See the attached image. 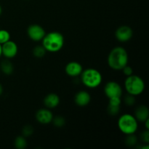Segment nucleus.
<instances>
[{"mask_svg":"<svg viewBox=\"0 0 149 149\" xmlns=\"http://www.w3.org/2000/svg\"><path fill=\"white\" fill-rule=\"evenodd\" d=\"M129 57L126 49L122 47H116L111 50L108 56V64L115 71L122 70L128 64Z\"/></svg>","mask_w":149,"mask_h":149,"instance_id":"obj_1","label":"nucleus"},{"mask_svg":"<svg viewBox=\"0 0 149 149\" xmlns=\"http://www.w3.org/2000/svg\"><path fill=\"white\" fill-rule=\"evenodd\" d=\"M42 46L47 52H59L64 45V37L60 32L52 31L46 33L42 40Z\"/></svg>","mask_w":149,"mask_h":149,"instance_id":"obj_2","label":"nucleus"},{"mask_svg":"<svg viewBox=\"0 0 149 149\" xmlns=\"http://www.w3.org/2000/svg\"><path fill=\"white\" fill-rule=\"evenodd\" d=\"M80 76L82 84L90 89L97 88L103 81L102 74L95 68H87L84 71H82Z\"/></svg>","mask_w":149,"mask_h":149,"instance_id":"obj_3","label":"nucleus"},{"mask_svg":"<svg viewBox=\"0 0 149 149\" xmlns=\"http://www.w3.org/2000/svg\"><path fill=\"white\" fill-rule=\"evenodd\" d=\"M117 126L119 130L125 135L135 134L138 129V122L133 115L124 113L119 118Z\"/></svg>","mask_w":149,"mask_h":149,"instance_id":"obj_4","label":"nucleus"},{"mask_svg":"<svg viewBox=\"0 0 149 149\" xmlns=\"http://www.w3.org/2000/svg\"><path fill=\"white\" fill-rule=\"evenodd\" d=\"M145 82L141 77L137 75L129 76L125 81V87L127 93L133 96L140 95L145 90Z\"/></svg>","mask_w":149,"mask_h":149,"instance_id":"obj_5","label":"nucleus"},{"mask_svg":"<svg viewBox=\"0 0 149 149\" xmlns=\"http://www.w3.org/2000/svg\"><path fill=\"white\" fill-rule=\"evenodd\" d=\"M104 93L108 98L122 97V88L116 81H111L106 83L104 87Z\"/></svg>","mask_w":149,"mask_h":149,"instance_id":"obj_6","label":"nucleus"},{"mask_svg":"<svg viewBox=\"0 0 149 149\" xmlns=\"http://www.w3.org/2000/svg\"><path fill=\"white\" fill-rule=\"evenodd\" d=\"M27 33L29 37L33 42H40L46 34L45 30L41 26L33 24L28 28Z\"/></svg>","mask_w":149,"mask_h":149,"instance_id":"obj_7","label":"nucleus"},{"mask_svg":"<svg viewBox=\"0 0 149 149\" xmlns=\"http://www.w3.org/2000/svg\"><path fill=\"white\" fill-rule=\"evenodd\" d=\"M133 36V31L130 26H122L116 29L115 36L119 42H126L130 40Z\"/></svg>","mask_w":149,"mask_h":149,"instance_id":"obj_8","label":"nucleus"},{"mask_svg":"<svg viewBox=\"0 0 149 149\" xmlns=\"http://www.w3.org/2000/svg\"><path fill=\"white\" fill-rule=\"evenodd\" d=\"M2 49V55H4L7 59H12L17 55L18 52V47L17 44L15 42L9 40L1 45Z\"/></svg>","mask_w":149,"mask_h":149,"instance_id":"obj_9","label":"nucleus"},{"mask_svg":"<svg viewBox=\"0 0 149 149\" xmlns=\"http://www.w3.org/2000/svg\"><path fill=\"white\" fill-rule=\"evenodd\" d=\"M53 117V114L49 109H41L36 113V121L42 125H48L51 123Z\"/></svg>","mask_w":149,"mask_h":149,"instance_id":"obj_10","label":"nucleus"},{"mask_svg":"<svg viewBox=\"0 0 149 149\" xmlns=\"http://www.w3.org/2000/svg\"><path fill=\"white\" fill-rule=\"evenodd\" d=\"M83 71L82 65L77 61L69 62L65 67V72L71 77H77L81 75Z\"/></svg>","mask_w":149,"mask_h":149,"instance_id":"obj_11","label":"nucleus"},{"mask_svg":"<svg viewBox=\"0 0 149 149\" xmlns=\"http://www.w3.org/2000/svg\"><path fill=\"white\" fill-rule=\"evenodd\" d=\"M90 100H91V96L90 93L84 90L78 92L74 97L75 103L80 107L87 106L90 103Z\"/></svg>","mask_w":149,"mask_h":149,"instance_id":"obj_12","label":"nucleus"},{"mask_svg":"<svg viewBox=\"0 0 149 149\" xmlns=\"http://www.w3.org/2000/svg\"><path fill=\"white\" fill-rule=\"evenodd\" d=\"M134 116L138 122H144L146 120L149 119L148 108L144 105H141L135 109Z\"/></svg>","mask_w":149,"mask_h":149,"instance_id":"obj_13","label":"nucleus"},{"mask_svg":"<svg viewBox=\"0 0 149 149\" xmlns=\"http://www.w3.org/2000/svg\"><path fill=\"white\" fill-rule=\"evenodd\" d=\"M60 97L59 96L55 93L48 94L44 99V104L47 109H55L59 105Z\"/></svg>","mask_w":149,"mask_h":149,"instance_id":"obj_14","label":"nucleus"},{"mask_svg":"<svg viewBox=\"0 0 149 149\" xmlns=\"http://www.w3.org/2000/svg\"><path fill=\"white\" fill-rule=\"evenodd\" d=\"M0 71L5 75H11L14 71V66L8 59L4 60L0 64Z\"/></svg>","mask_w":149,"mask_h":149,"instance_id":"obj_15","label":"nucleus"},{"mask_svg":"<svg viewBox=\"0 0 149 149\" xmlns=\"http://www.w3.org/2000/svg\"><path fill=\"white\" fill-rule=\"evenodd\" d=\"M15 147L17 149H25L27 147V141L24 136H17L14 142Z\"/></svg>","mask_w":149,"mask_h":149,"instance_id":"obj_16","label":"nucleus"},{"mask_svg":"<svg viewBox=\"0 0 149 149\" xmlns=\"http://www.w3.org/2000/svg\"><path fill=\"white\" fill-rule=\"evenodd\" d=\"M46 49L44 48V47L42 46H36L35 47L34 49H33V55L35 58H42L46 54Z\"/></svg>","mask_w":149,"mask_h":149,"instance_id":"obj_17","label":"nucleus"},{"mask_svg":"<svg viewBox=\"0 0 149 149\" xmlns=\"http://www.w3.org/2000/svg\"><path fill=\"white\" fill-rule=\"evenodd\" d=\"M138 138L135 134H131V135H127V138H125V144L128 146H135L138 143Z\"/></svg>","mask_w":149,"mask_h":149,"instance_id":"obj_18","label":"nucleus"},{"mask_svg":"<svg viewBox=\"0 0 149 149\" xmlns=\"http://www.w3.org/2000/svg\"><path fill=\"white\" fill-rule=\"evenodd\" d=\"M10 40V33L7 30L0 29V44L3 45Z\"/></svg>","mask_w":149,"mask_h":149,"instance_id":"obj_19","label":"nucleus"},{"mask_svg":"<svg viewBox=\"0 0 149 149\" xmlns=\"http://www.w3.org/2000/svg\"><path fill=\"white\" fill-rule=\"evenodd\" d=\"M52 122L56 127H63L65 124V120L63 117L58 116L52 119Z\"/></svg>","mask_w":149,"mask_h":149,"instance_id":"obj_20","label":"nucleus"},{"mask_svg":"<svg viewBox=\"0 0 149 149\" xmlns=\"http://www.w3.org/2000/svg\"><path fill=\"white\" fill-rule=\"evenodd\" d=\"M107 110L109 115H111V116H116L120 111V106H112V105L109 104Z\"/></svg>","mask_w":149,"mask_h":149,"instance_id":"obj_21","label":"nucleus"},{"mask_svg":"<svg viewBox=\"0 0 149 149\" xmlns=\"http://www.w3.org/2000/svg\"><path fill=\"white\" fill-rule=\"evenodd\" d=\"M135 101H136V100H135V96L132 95L130 94H128V93L127 95L125 96V98H124V102L128 106H133L135 103Z\"/></svg>","mask_w":149,"mask_h":149,"instance_id":"obj_22","label":"nucleus"},{"mask_svg":"<svg viewBox=\"0 0 149 149\" xmlns=\"http://www.w3.org/2000/svg\"><path fill=\"white\" fill-rule=\"evenodd\" d=\"M33 133V128L31 125H26L22 130V134L25 138L31 136Z\"/></svg>","mask_w":149,"mask_h":149,"instance_id":"obj_23","label":"nucleus"},{"mask_svg":"<svg viewBox=\"0 0 149 149\" xmlns=\"http://www.w3.org/2000/svg\"><path fill=\"white\" fill-rule=\"evenodd\" d=\"M141 140L143 141L145 143L148 144L149 143V131L148 130H146L144 132H143L141 135Z\"/></svg>","mask_w":149,"mask_h":149,"instance_id":"obj_24","label":"nucleus"},{"mask_svg":"<svg viewBox=\"0 0 149 149\" xmlns=\"http://www.w3.org/2000/svg\"><path fill=\"white\" fill-rule=\"evenodd\" d=\"M122 71H123L124 74H125V76H127V77H129V76L133 74V70H132V68H131L130 66H129L128 65H127L126 66L124 67V68H122Z\"/></svg>","mask_w":149,"mask_h":149,"instance_id":"obj_25","label":"nucleus"},{"mask_svg":"<svg viewBox=\"0 0 149 149\" xmlns=\"http://www.w3.org/2000/svg\"><path fill=\"white\" fill-rule=\"evenodd\" d=\"M145 124V127H146V130H149V119L146 120L145 122H143Z\"/></svg>","mask_w":149,"mask_h":149,"instance_id":"obj_26","label":"nucleus"},{"mask_svg":"<svg viewBox=\"0 0 149 149\" xmlns=\"http://www.w3.org/2000/svg\"><path fill=\"white\" fill-rule=\"evenodd\" d=\"M2 93H3V87H2V85L0 84V96L2 95Z\"/></svg>","mask_w":149,"mask_h":149,"instance_id":"obj_27","label":"nucleus"},{"mask_svg":"<svg viewBox=\"0 0 149 149\" xmlns=\"http://www.w3.org/2000/svg\"><path fill=\"white\" fill-rule=\"evenodd\" d=\"M2 55V49H1V45L0 44V58Z\"/></svg>","mask_w":149,"mask_h":149,"instance_id":"obj_28","label":"nucleus"},{"mask_svg":"<svg viewBox=\"0 0 149 149\" xmlns=\"http://www.w3.org/2000/svg\"><path fill=\"white\" fill-rule=\"evenodd\" d=\"M1 12H2V10H1V5H0V15H1Z\"/></svg>","mask_w":149,"mask_h":149,"instance_id":"obj_29","label":"nucleus"},{"mask_svg":"<svg viewBox=\"0 0 149 149\" xmlns=\"http://www.w3.org/2000/svg\"><path fill=\"white\" fill-rule=\"evenodd\" d=\"M0 74H1V71H0Z\"/></svg>","mask_w":149,"mask_h":149,"instance_id":"obj_30","label":"nucleus"}]
</instances>
